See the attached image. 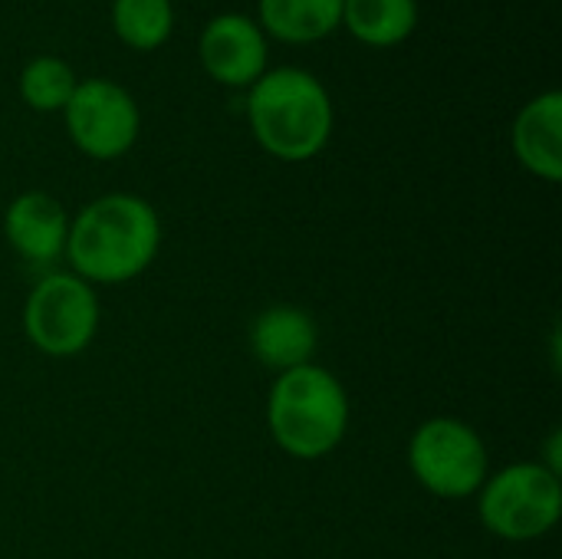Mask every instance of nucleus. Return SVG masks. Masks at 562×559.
Instances as JSON below:
<instances>
[{
	"mask_svg": "<svg viewBox=\"0 0 562 559\" xmlns=\"http://www.w3.org/2000/svg\"><path fill=\"white\" fill-rule=\"evenodd\" d=\"M158 244L161 224L148 201L105 194L86 204L69 224L66 257L86 283H128L151 267Z\"/></svg>",
	"mask_w": 562,
	"mask_h": 559,
	"instance_id": "nucleus-1",
	"label": "nucleus"
},
{
	"mask_svg": "<svg viewBox=\"0 0 562 559\" xmlns=\"http://www.w3.org/2000/svg\"><path fill=\"white\" fill-rule=\"evenodd\" d=\"M267 425L290 458H326L339 448L349 428V399L342 382L313 362L280 372L267 399Z\"/></svg>",
	"mask_w": 562,
	"mask_h": 559,
	"instance_id": "nucleus-2",
	"label": "nucleus"
},
{
	"mask_svg": "<svg viewBox=\"0 0 562 559\" xmlns=\"http://www.w3.org/2000/svg\"><path fill=\"white\" fill-rule=\"evenodd\" d=\"M247 112L257 142L283 161L313 158L333 132V102L323 82L293 66L260 76Z\"/></svg>",
	"mask_w": 562,
	"mask_h": 559,
	"instance_id": "nucleus-3",
	"label": "nucleus"
},
{
	"mask_svg": "<svg viewBox=\"0 0 562 559\" xmlns=\"http://www.w3.org/2000/svg\"><path fill=\"white\" fill-rule=\"evenodd\" d=\"M477 494L484 527L494 537L514 544H527L550 534L562 514L560 474L540 461H524L487 474Z\"/></svg>",
	"mask_w": 562,
	"mask_h": 559,
	"instance_id": "nucleus-4",
	"label": "nucleus"
},
{
	"mask_svg": "<svg viewBox=\"0 0 562 559\" xmlns=\"http://www.w3.org/2000/svg\"><path fill=\"white\" fill-rule=\"evenodd\" d=\"M99 329L92 283L76 273H46L26 297L23 333L43 356L69 359L89 349Z\"/></svg>",
	"mask_w": 562,
	"mask_h": 559,
	"instance_id": "nucleus-5",
	"label": "nucleus"
},
{
	"mask_svg": "<svg viewBox=\"0 0 562 559\" xmlns=\"http://www.w3.org/2000/svg\"><path fill=\"white\" fill-rule=\"evenodd\" d=\"M408 465L425 491L448 501L477 494L491 474L481 435L461 418H431L418 425L408 445Z\"/></svg>",
	"mask_w": 562,
	"mask_h": 559,
	"instance_id": "nucleus-6",
	"label": "nucleus"
},
{
	"mask_svg": "<svg viewBox=\"0 0 562 559\" xmlns=\"http://www.w3.org/2000/svg\"><path fill=\"white\" fill-rule=\"evenodd\" d=\"M66 125L89 158H119L138 138V105L109 79L76 82L66 102Z\"/></svg>",
	"mask_w": 562,
	"mask_h": 559,
	"instance_id": "nucleus-7",
	"label": "nucleus"
},
{
	"mask_svg": "<svg viewBox=\"0 0 562 559\" xmlns=\"http://www.w3.org/2000/svg\"><path fill=\"white\" fill-rule=\"evenodd\" d=\"M3 234L20 260L33 267H49L66 254L69 217L53 194L26 191L10 201L3 214Z\"/></svg>",
	"mask_w": 562,
	"mask_h": 559,
	"instance_id": "nucleus-8",
	"label": "nucleus"
},
{
	"mask_svg": "<svg viewBox=\"0 0 562 559\" xmlns=\"http://www.w3.org/2000/svg\"><path fill=\"white\" fill-rule=\"evenodd\" d=\"M201 59H204V69L217 82L247 86L263 76L267 43L247 16L224 13L207 23V30L201 36Z\"/></svg>",
	"mask_w": 562,
	"mask_h": 559,
	"instance_id": "nucleus-9",
	"label": "nucleus"
},
{
	"mask_svg": "<svg viewBox=\"0 0 562 559\" xmlns=\"http://www.w3.org/2000/svg\"><path fill=\"white\" fill-rule=\"evenodd\" d=\"M319 343L316 320L300 306H267L250 323V353L273 372H290L310 366Z\"/></svg>",
	"mask_w": 562,
	"mask_h": 559,
	"instance_id": "nucleus-10",
	"label": "nucleus"
},
{
	"mask_svg": "<svg viewBox=\"0 0 562 559\" xmlns=\"http://www.w3.org/2000/svg\"><path fill=\"white\" fill-rule=\"evenodd\" d=\"M562 96L543 92L514 122V148L517 158L540 178L560 181L562 175Z\"/></svg>",
	"mask_w": 562,
	"mask_h": 559,
	"instance_id": "nucleus-11",
	"label": "nucleus"
},
{
	"mask_svg": "<svg viewBox=\"0 0 562 559\" xmlns=\"http://www.w3.org/2000/svg\"><path fill=\"white\" fill-rule=\"evenodd\" d=\"M267 30L290 43H310L336 30L342 20V0H260Z\"/></svg>",
	"mask_w": 562,
	"mask_h": 559,
	"instance_id": "nucleus-12",
	"label": "nucleus"
},
{
	"mask_svg": "<svg viewBox=\"0 0 562 559\" xmlns=\"http://www.w3.org/2000/svg\"><path fill=\"white\" fill-rule=\"evenodd\" d=\"M342 20L349 30L372 46L402 43L418 20L415 0H342Z\"/></svg>",
	"mask_w": 562,
	"mask_h": 559,
	"instance_id": "nucleus-13",
	"label": "nucleus"
},
{
	"mask_svg": "<svg viewBox=\"0 0 562 559\" xmlns=\"http://www.w3.org/2000/svg\"><path fill=\"white\" fill-rule=\"evenodd\" d=\"M115 33L135 49H155L171 33V0H115Z\"/></svg>",
	"mask_w": 562,
	"mask_h": 559,
	"instance_id": "nucleus-14",
	"label": "nucleus"
},
{
	"mask_svg": "<svg viewBox=\"0 0 562 559\" xmlns=\"http://www.w3.org/2000/svg\"><path fill=\"white\" fill-rule=\"evenodd\" d=\"M72 89H76V76L56 56H36L33 63H26V69L20 76V92H23L26 105L40 109V112L66 109Z\"/></svg>",
	"mask_w": 562,
	"mask_h": 559,
	"instance_id": "nucleus-15",
	"label": "nucleus"
}]
</instances>
